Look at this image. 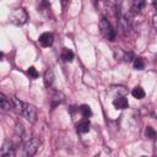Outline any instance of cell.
<instances>
[{
	"instance_id": "6da1fadb",
	"label": "cell",
	"mask_w": 157,
	"mask_h": 157,
	"mask_svg": "<svg viewBox=\"0 0 157 157\" xmlns=\"http://www.w3.org/2000/svg\"><path fill=\"white\" fill-rule=\"evenodd\" d=\"M27 20H28V13L23 7H17L11 13V22L17 26L25 25L27 22Z\"/></svg>"
},
{
	"instance_id": "7a4b0ae2",
	"label": "cell",
	"mask_w": 157,
	"mask_h": 157,
	"mask_svg": "<svg viewBox=\"0 0 157 157\" xmlns=\"http://www.w3.org/2000/svg\"><path fill=\"white\" fill-rule=\"evenodd\" d=\"M99 28H101V32L102 34L108 39V40H114L115 39V31L113 29L112 25L109 23V21L103 17L101 21H99Z\"/></svg>"
},
{
	"instance_id": "3957f363",
	"label": "cell",
	"mask_w": 157,
	"mask_h": 157,
	"mask_svg": "<svg viewBox=\"0 0 157 157\" xmlns=\"http://www.w3.org/2000/svg\"><path fill=\"white\" fill-rule=\"evenodd\" d=\"M40 146V141L37 137H32V139H27L25 141L23 145V150H25V155L26 156H33L37 153L38 148Z\"/></svg>"
},
{
	"instance_id": "277c9868",
	"label": "cell",
	"mask_w": 157,
	"mask_h": 157,
	"mask_svg": "<svg viewBox=\"0 0 157 157\" xmlns=\"http://www.w3.org/2000/svg\"><path fill=\"white\" fill-rule=\"evenodd\" d=\"M118 27L123 36H128L131 28V15L126 13L118 17Z\"/></svg>"
},
{
	"instance_id": "5b68a950",
	"label": "cell",
	"mask_w": 157,
	"mask_h": 157,
	"mask_svg": "<svg viewBox=\"0 0 157 157\" xmlns=\"http://www.w3.org/2000/svg\"><path fill=\"white\" fill-rule=\"evenodd\" d=\"M22 115L29 121V123H36L37 120V110L34 108V105L25 103L23 105V110H22Z\"/></svg>"
},
{
	"instance_id": "8992f818",
	"label": "cell",
	"mask_w": 157,
	"mask_h": 157,
	"mask_svg": "<svg viewBox=\"0 0 157 157\" xmlns=\"http://www.w3.org/2000/svg\"><path fill=\"white\" fill-rule=\"evenodd\" d=\"M1 157H15V148L11 142H5L0 150Z\"/></svg>"
},
{
	"instance_id": "52a82bcc",
	"label": "cell",
	"mask_w": 157,
	"mask_h": 157,
	"mask_svg": "<svg viewBox=\"0 0 157 157\" xmlns=\"http://www.w3.org/2000/svg\"><path fill=\"white\" fill-rule=\"evenodd\" d=\"M113 105H114V108L121 110V109H125V108L129 107V102L124 96H117L113 99Z\"/></svg>"
},
{
	"instance_id": "ba28073f",
	"label": "cell",
	"mask_w": 157,
	"mask_h": 157,
	"mask_svg": "<svg viewBox=\"0 0 157 157\" xmlns=\"http://www.w3.org/2000/svg\"><path fill=\"white\" fill-rule=\"evenodd\" d=\"M53 42H54V37H53V34L52 33H43V34H40V37H39V44L42 45V47H44V48H47V47H50L52 44H53Z\"/></svg>"
},
{
	"instance_id": "9c48e42d",
	"label": "cell",
	"mask_w": 157,
	"mask_h": 157,
	"mask_svg": "<svg viewBox=\"0 0 157 157\" xmlns=\"http://www.w3.org/2000/svg\"><path fill=\"white\" fill-rule=\"evenodd\" d=\"M0 107L4 112H7L10 109H12V102H11V98L9 99L4 93L0 94Z\"/></svg>"
},
{
	"instance_id": "30bf717a",
	"label": "cell",
	"mask_w": 157,
	"mask_h": 157,
	"mask_svg": "<svg viewBox=\"0 0 157 157\" xmlns=\"http://www.w3.org/2000/svg\"><path fill=\"white\" fill-rule=\"evenodd\" d=\"M53 82H54V72L49 67L44 72V85H45V87H50L53 85Z\"/></svg>"
},
{
	"instance_id": "8fae6325",
	"label": "cell",
	"mask_w": 157,
	"mask_h": 157,
	"mask_svg": "<svg viewBox=\"0 0 157 157\" xmlns=\"http://www.w3.org/2000/svg\"><path fill=\"white\" fill-rule=\"evenodd\" d=\"M11 102H12V108L17 112V113H20V114H22V110H23V105H25V103L23 102H21L18 98H16V97H11Z\"/></svg>"
},
{
	"instance_id": "7c38bea8",
	"label": "cell",
	"mask_w": 157,
	"mask_h": 157,
	"mask_svg": "<svg viewBox=\"0 0 157 157\" xmlns=\"http://www.w3.org/2000/svg\"><path fill=\"white\" fill-rule=\"evenodd\" d=\"M61 58H63L64 61L71 63L74 60V53H72V50H70L67 48H64L63 49V53H61Z\"/></svg>"
},
{
	"instance_id": "4fadbf2b",
	"label": "cell",
	"mask_w": 157,
	"mask_h": 157,
	"mask_svg": "<svg viewBox=\"0 0 157 157\" xmlns=\"http://www.w3.org/2000/svg\"><path fill=\"white\" fill-rule=\"evenodd\" d=\"M131 94H132V96H134V98H136V99H142V98L145 97V91H144V88H142V87L136 86V87H134V88H132Z\"/></svg>"
},
{
	"instance_id": "5bb4252c",
	"label": "cell",
	"mask_w": 157,
	"mask_h": 157,
	"mask_svg": "<svg viewBox=\"0 0 157 157\" xmlns=\"http://www.w3.org/2000/svg\"><path fill=\"white\" fill-rule=\"evenodd\" d=\"M77 131L81 132V134H85V132H88L90 131V121L88 120H82L77 124Z\"/></svg>"
},
{
	"instance_id": "9a60e30c",
	"label": "cell",
	"mask_w": 157,
	"mask_h": 157,
	"mask_svg": "<svg viewBox=\"0 0 157 157\" xmlns=\"http://www.w3.org/2000/svg\"><path fill=\"white\" fill-rule=\"evenodd\" d=\"M15 132H16V135H17V136H18L21 140H25V136H26V130H25V126H23L21 123H17V124H16Z\"/></svg>"
},
{
	"instance_id": "2e32d148",
	"label": "cell",
	"mask_w": 157,
	"mask_h": 157,
	"mask_svg": "<svg viewBox=\"0 0 157 157\" xmlns=\"http://www.w3.org/2000/svg\"><path fill=\"white\" fill-rule=\"evenodd\" d=\"M145 67V61L142 58L137 56V58H134V69L136 70H142Z\"/></svg>"
},
{
	"instance_id": "e0dca14e",
	"label": "cell",
	"mask_w": 157,
	"mask_h": 157,
	"mask_svg": "<svg viewBox=\"0 0 157 157\" xmlns=\"http://www.w3.org/2000/svg\"><path fill=\"white\" fill-rule=\"evenodd\" d=\"M80 112H81V114H82L85 118H88V117H91V115H92L91 107H90V105H87V104H82V105L80 107Z\"/></svg>"
},
{
	"instance_id": "ac0fdd59",
	"label": "cell",
	"mask_w": 157,
	"mask_h": 157,
	"mask_svg": "<svg viewBox=\"0 0 157 157\" xmlns=\"http://www.w3.org/2000/svg\"><path fill=\"white\" fill-rule=\"evenodd\" d=\"M145 6V0H132V10L140 12V10Z\"/></svg>"
},
{
	"instance_id": "d6986e66",
	"label": "cell",
	"mask_w": 157,
	"mask_h": 157,
	"mask_svg": "<svg viewBox=\"0 0 157 157\" xmlns=\"http://www.w3.org/2000/svg\"><path fill=\"white\" fill-rule=\"evenodd\" d=\"M145 135H146V137L152 139V140L157 137V132L155 131V129H153L152 126H147V128L145 129Z\"/></svg>"
},
{
	"instance_id": "ffe728a7",
	"label": "cell",
	"mask_w": 157,
	"mask_h": 157,
	"mask_svg": "<svg viewBox=\"0 0 157 157\" xmlns=\"http://www.w3.org/2000/svg\"><path fill=\"white\" fill-rule=\"evenodd\" d=\"M27 72H28V75H29L32 78H37V77H38V71L36 70L34 66H29L28 70H27Z\"/></svg>"
},
{
	"instance_id": "44dd1931",
	"label": "cell",
	"mask_w": 157,
	"mask_h": 157,
	"mask_svg": "<svg viewBox=\"0 0 157 157\" xmlns=\"http://www.w3.org/2000/svg\"><path fill=\"white\" fill-rule=\"evenodd\" d=\"M132 58V53H124V60L125 61H130Z\"/></svg>"
},
{
	"instance_id": "7402d4cb",
	"label": "cell",
	"mask_w": 157,
	"mask_h": 157,
	"mask_svg": "<svg viewBox=\"0 0 157 157\" xmlns=\"http://www.w3.org/2000/svg\"><path fill=\"white\" fill-rule=\"evenodd\" d=\"M153 26H155V28L157 29V15L153 16Z\"/></svg>"
},
{
	"instance_id": "603a6c76",
	"label": "cell",
	"mask_w": 157,
	"mask_h": 157,
	"mask_svg": "<svg viewBox=\"0 0 157 157\" xmlns=\"http://www.w3.org/2000/svg\"><path fill=\"white\" fill-rule=\"evenodd\" d=\"M69 1H70V0H61V5H63V7H65V6L69 4Z\"/></svg>"
},
{
	"instance_id": "cb8c5ba5",
	"label": "cell",
	"mask_w": 157,
	"mask_h": 157,
	"mask_svg": "<svg viewBox=\"0 0 157 157\" xmlns=\"http://www.w3.org/2000/svg\"><path fill=\"white\" fill-rule=\"evenodd\" d=\"M152 6H153L155 10L157 11V0H153V1H152Z\"/></svg>"
},
{
	"instance_id": "d4e9b609",
	"label": "cell",
	"mask_w": 157,
	"mask_h": 157,
	"mask_svg": "<svg viewBox=\"0 0 157 157\" xmlns=\"http://www.w3.org/2000/svg\"><path fill=\"white\" fill-rule=\"evenodd\" d=\"M155 140H156V147H157V137H156V139H155Z\"/></svg>"
}]
</instances>
